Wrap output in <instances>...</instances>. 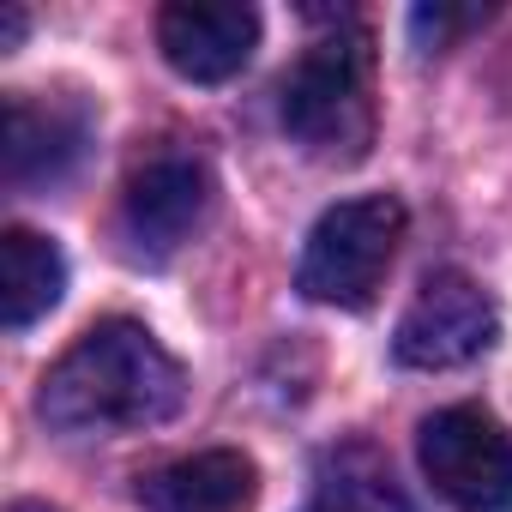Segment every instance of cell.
Instances as JSON below:
<instances>
[{
    "mask_svg": "<svg viewBox=\"0 0 512 512\" xmlns=\"http://www.w3.org/2000/svg\"><path fill=\"white\" fill-rule=\"evenodd\" d=\"M211 169L193 151H157L127 175L121 193V235L139 260H169V253L211 217Z\"/></svg>",
    "mask_w": 512,
    "mask_h": 512,
    "instance_id": "6",
    "label": "cell"
},
{
    "mask_svg": "<svg viewBox=\"0 0 512 512\" xmlns=\"http://www.w3.org/2000/svg\"><path fill=\"white\" fill-rule=\"evenodd\" d=\"M19 31H25V13H7V25H0V43L13 49V43H19Z\"/></svg>",
    "mask_w": 512,
    "mask_h": 512,
    "instance_id": "13",
    "label": "cell"
},
{
    "mask_svg": "<svg viewBox=\"0 0 512 512\" xmlns=\"http://www.w3.org/2000/svg\"><path fill=\"white\" fill-rule=\"evenodd\" d=\"M91 109L79 97H37L13 91L7 97V181L13 187H43L61 181L85 145H91Z\"/></svg>",
    "mask_w": 512,
    "mask_h": 512,
    "instance_id": "8",
    "label": "cell"
},
{
    "mask_svg": "<svg viewBox=\"0 0 512 512\" xmlns=\"http://www.w3.org/2000/svg\"><path fill=\"white\" fill-rule=\"evenodd\" d=\"M416 452H422V476L446 506L512 512V434L488 410L476 404L434 410L416 434Z\"/></svg>",
    "mask_w": 512,
    "mask_h": 512,
    "instance_id": "4",
    "label": "cell"
},
{
    "mask_svg": "<svg viewBox=\"0 0 512 512\" xmlns=\"http://www.w3.org/2000/svg\"><path fill=\"white\" fill-rule=\"evenodd\" d=\"M67 290V260L61 247L37 229H7L0 235V320L7 332L37 326Z\"/></svg>",
    "mask_w": 512,
    "mask_h": 512,
    "instance_id": "10",
    "label": "cell"
},
{
    "mask_svg": "<svg viewBox=\"0 0 512 512\" xmlns=\"http://www.w3.org/2000/svg\"><path fill=\"white\" fill-rule=\"evenodd\" d=\"M494 338H500V314H494L488 290L464 272H434L416 290V302L404 308V320L392 332V356L404 368H464Z\"/></svg>",
    "mask_w": 512,
    "mask_h": 512,
    "instance_id": "5",
    "label": "cell"
},
{
    "mask_svg": "<svg viewBox=\"0 0 512 512\" xmlns=\"http://www.w3.org/2000/svg\"><path fill=\"white\" fill-rule=\"evenodd\" d=\"M302 512H410L404 494L392 488V476L368 458V452H350V458H332L308 494Z\"/></svg>",
    "mask_w": 512,
    "mask_h": 512,
    "instance_id": "11",
    "label": "cell"
},
{
    "mask_svg": "<svg viewBox=\"0 0 512 512\" xmlns=\"http://www.w3.org/2000/svg\"><path fill=\"white\" fill-rule=\"evenodd\" d=\"M157 49L181 79L223 85L260 49V13L241 0H175L157 13Z\"/></svg>",
    "mask_w": 512,
    "mask_h": 512,
    "instance_id": "7",
    "label": "cell"
},
{
    "mask_svg": "<svg viewBox=\"0 0 512 512\" xmlns=\"http://www.w3.org/2000/svg\"><path fill=\"white\" fill-rule=\"evenodd\" d=\"M404 241V205L392 193H362L332 205L302 247L296 290L326 308H368L380 278L392 272V253Z\"/></svg>",
    "mask_w": 512,
    "mask_h": 512,
    "instance_id": "3",
    "label": "cell"
},
{
    "mask_svg": "<svg viewBox=\"0 0 512 512\" xmlns=\"http://www.w3.org/2000/svg\"><path fill=\"white\" fill-rule=\"evenodd\" d=\"M139 506L145 512H253L260 506V470L247 452H193L175 458L151 476H139Z\"/></svg>",
    "mask_w": 512,
    "mask_h": 512,
    "instance_id": "9",
    "label": "cell"
},
{
    "mask_svg": "<svg viewBox=\"0 0 512 512\" xmlns=\"http://www.w3.org/2000/svg\"><path fill=\"white\" fill-rule=\"evenodd\" d=\"M284 133L314 163H362L374 145V43L368 31H332L302 49L278 85Z\"/></svg>",
    "mask_w": 512,
    "mask_h": 512,
    "instance_id": "2",
    "label": "cell"
},
{
    "mask_svg": "<svg viewBox=\"0 0 512 512\" xmlns=\"http://www.w3.org/2000/svg\"><path fill=\"white\" fill-rule=\"evenodd\" d=\"M181 398H187L181 362L139 320H103L43 374L37 410L61 434H115L169 422Z\"/></svg>",
    "mask_w": 512,
    "mask_h": 512,
    "instance_id": "1",
    "label": "cell"
},
{
    "mask_svg": "<svg viewBox=\"0 0 512 512\" xmlns=\"http://www.w3.org/2000/svg\"><path fill=\"white\" fill-rule=\"evenodd\" d=\"M482 13H452V7H422L416 19H410V31H416V43L422 49H446V37L452 31H464V25H476Z\"/></svg>",
    "mask_w": 512,
    "mask_h": 512,
    "instance_id": "12",
    "label": "cell"
}]
</instances>
